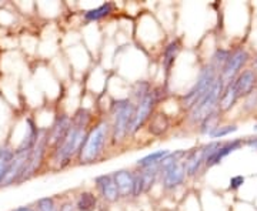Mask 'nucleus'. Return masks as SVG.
I'll return each instance as SVG.
<instances>
[{"instance_id":"obj_2","label":"nucleus","mask_w":257,"mask_h":211,"mask_svg":"<svg viewBox=\"0 0 257 211\" xmlns=\"http://www.w3.org/2000/svg\"><path fill=\"white\" fill-rule=\"evenodd\" d=\"M110 136L111 127L109 119L94 121V124L89 129L83 140L76 161L80 165H89L103 160V157L106 156L107 147L110 146Z\"/></svg>"},{"instance_id":"obj_9","label":"nucleus","mask_w":257,"mask_h":211,"mask_svg":"<svg viewBox=\"0 0 257 211\" xmlns=\"http://www.w3.org/2000/svg\"><path fill=\"white\" fill-rule=\"evenodd\" d=\"M72 126V117L66 113H59L53 120L52 126L47 129V138H49V148L50 151L59 146L64 137L67 136Z\"/></svg>"},{"instance_id":"obj_31","label":"nucleus","mask_w":257,"mask_h":211,"mask_svg":"<svg viewBox=\"0 0 257 211\" xmlns=\"http://www.w3.org/2000/svg\"><path fill=\"white\" fill-rule=\"evenodd\" d=\"M244 146L250 147L251 150L257 151V137H251L247 138V140H244Z\"/></svg>"},{"instance_id":"obj_15","label":"nucleus","mask_w":257,"mask_h":211,"mask_svg":"<svg viewBox=\"0 0 257 211\" xmlns=\"http://www.w3.org/2000/svg\"><path fill=\"white\" fill-rule=\"evenodd\" d=\"M146 129L150 136H153V137H163V136H166L169 133V130L172 129V121H170L169 116L166 113L157 109L155 111V114L147 121Z\"/></svg>"},{"instance_id":"obj_16","label":"nucleus","mask_w":257,"mask_h":211,"mask_svg":"<svg viewBox=\"0 0 257 211\" xmlns=\"http://www.w3.org/2000/svg\"><path fill=\"white\" fill-rule=\"evenodd\" d=\"M234 86L237 89L240 99L247 97L257 89V72L254 69H244L241 73L236 77Z\"/></svg>"},{"instance_id":"obj_30","label":"nucleus","mask_w":257,"mask_h":211,"mask_svg":"<svg viewBox=\"0 0 257 211\" xmlns=\"http://www.w3.org/2000/svg\"><path fill=\"white\" fill-rule=\"evenodd\" d=\"M59 211H76V207H74V202L73 201H63L60 204V207H59Z\"/></svg>"},{"instance_id":"obj_13","label":"nucleus","mask_w":257,"mask_h":211,"mask_svg":"<svg viewBox=\"0 0 257 211\" xmlns=\"http://www.w3.org/2000/svg\"><path fill=\"white\" fill-rule=\"evenodd\" d=\"M116 187L119 190L120 198L128 200L133 195V187H135V170L128 168H120L111 173Z\"/></svg>"},{"instance_id":"obj_12","label":"nucleus","mask_w":257,"mask_h":211,"mask_svg":"<svg viewBox=\"0 0 257 211\" xmlns=\"http://www.w3.org/2000/svg\"><path fill=\"white\" fill-rule=\"evenodd\" d=\"M204 163H206V158H204V153H203V146L187 150V154H186L183 160L186 177L187 178H196L197 175L202 173Z\"/></svg>"},{"instance_id":"obj_21","label":"nucleus","mask_w":257,"mask_h":211,"mask_svg":"<svg viewBox=\"0 0 257 211\" xmlns=\"http://www.w3.org/2000/svg\"><path fill=\"white\" fill-rule=\"evenodd\" d=\"M220 111L216 110L213 111L211 114H209L206 119H203L200 123H199V126H197V129H199V133L202 134V136H210L211 133L216 130V127H219L220 126Z\"/></svg>"},{"instance_id":"obj_28","label":"nucleus","mask_w":257,"mask_h":211,"mask_svg":"<svg viewBox=\"0 0 257 211\" xmlns=\"http://www.w3.org/2000/svg\"><path fill=\"white\" fill-rule=\"evenodd\" d=\"M246 181V178H244V175L237 174V175H233L231 178L229 180V190L231 191H236V190H239L240 187L244 184Z\"/></svg>"},{"instance_id":"obj_14","label":"nucleus","mask_w":257,"mask_h":211,"mask_svg":"<svg viewBox=\"0 0 257 211\" xmlns=\"http://www.w3.org/2000/svg\"><path fill=\"white\" fill-rule=\"evenodd\" d=\"M182 49H183V45H182V40L179 37L172 39L163 47V50H162V67H163V72L166 73V77H169V74L172 72V69H173L176 60L180 55Z\"/></svg>"},{"instance_id":"obj_34","label":"nucleus","mask_w":257,"mask_h":211,"mask_svg":"<svg viewBox=\"0 0 257 211\" xmlns=\"http://www.w3.org/2000/svg\"><path fill=\"white\" fill-rule=\"evenodd\" d=\"M253 130H254V131H257V124H254V126H253Z\"/></svg>"},{"instance_id":"obj_4","label":"nucleus","mask_w":257,"mask_h":211,"mask_svg":"<svg viewBox=\"0 0 257 211\" xmlns=\"http://www.w3.org/2000/svg\"><path fill=\"white\" fill-rule=\"evenodd\" d=\"M217 77H219V72L210 63L202 66L192 87L180 96V106L186 111L190 110L193 106L202 99L203 94L213 86V83L216 82Z\"/></svg>"},{"instance_id":"obj_20","label":"nucleus","mask_w":257,"mask_h":211,"mask_svg":"<svg viewBox=\"0 0 257 211\" xmlns=\"http://www.w3.org/2000/svg\"><path fill=\"white\" fill-rule=\"evenodd\" d=\"M169 154H170V150H167V148L156 150V151H153V153H150L147 156L139 158L135 165L139 170H145V168H150V167H159Z\"/></svg>"},{"instance_id":"obj_17","label":"nucleus","mask_w":257,"mask_h":211,"mask_svg":"<svg viewBox=\"0 0 257 211\" xmlns=\"http://www.w3.org/2000/svg\"><path fill=\"white\" fill-rule=\"evenodd\" d=\"M114 9H116V5H114L113 2H104V3H101L100 6H97V8L86 10V12L83 13V20H84L86 23H96V22H100L103 19L111 16Z\"/></svg>"},{"instance_id":"obj_8","label":"nucleus","mask_w":257,"mask_h":211,"mask_svg":"<svg viewBox=\"0 0 257 211\" xmlns=\"http://www.w3.org/2000/svg\"><path fill=\"white\" fill-rule=\"evenodd\" d=\"M94 188H96L97 197L107 204H116L121 200L111 173L94 177Z\"/></svg>"},{"instance_id":"obj_6","label":"nucleus","mask_w":257,"mask_h":211,"mask_svg":"<svg viewBox=\"0 0 257 211\" xmlns=\"http://www.w3.org/2000/svg\"><path fill=\"white\" fill-rule=\"evenodd\" d=\"M50 153V148H49V138H47V129H42V134L40 138L37 140L36 146L33 147L30 156H29V161L23 173L19 178L18 184H23L25 181H28L30 178H33L35 175L42 170L43 164L46 163V158Z\"/></svg>"},{"instance_id":"obj_23","label":"nucleus","mask_w":257,"mask_h":211,"mask_svg":"<svg viewBox=\"0 0 257 211\" xmlns=\"http://www.w3.org/2000/svg\"><path fill=\"white\" fill-rule=\"evenodd\" d=\"M152 89H153V86H152L150 82H147V80H139V82H136L132 86L128 99H132L135 103H139L140 100H143L146 96H149V93L152 92Z\"/></svg>"},{"instance_id":"obj_22","label":"nucleus","mask_w":257,"mask_h":211,"mask_svg":"<svg viewBox=\"0 0 257 211\" xmlns=\"http://www.w3.org/2000/svg\"><path fill=\"white\" fill-rule=\"evenodd\" d=\"M13 157H15V148L13 147L9 146V144L0 146V185H2V181H3L5 175L9 170Z\"/></svg>"},{"instance_id":"obj_19","label":"nucleus","mask_w":257,"mask_h":211,"mask_svg":"<svg viewBox=\"0 0 257 211\" xmlns=\"http://www.w3.org/2000/svg\"><path fill=\"white\" fill-rule=\"evenodd\" d=\"M240 96L237 93V89L234 86V82L229 83L224 86V90L221 93L220 96V101H219V111L220 113H227L230 111L234 106L236 103L239 101Z\"/></svg>"},{"instance_id":"obj_1","label":"nucleus","mask_w":257,"mask_h":211,"mask_svg":"<svg viewBox=\"0 0 257 211\" xmlns=\"http://www.w3.org/2000/svg\"><path fill=\"white\" fill-rule=\"evenodd\" d=\"M94 124L93 113L86 107H80L72 116V126L64 140L49 153L50 165L55 171L67 168L73 161H76L80 151L82 143L89 129Z\"/></svg>"},{"instance_id":"obj_32","label":"nucleus","mask_w":257,"mask_h":211,"mask_svg":"<svg viewBox=\"0 0 257 211\" xmlns=\"http://www.w3.org/2000/svg\"><path fill=\"white\" fill-rule=\"evenodd\" d=\"M12 211H36V210H35V207H33V205H20V207L13 208Z\"/></svg>"},{"instance_id":"obj_27","label":"nucleus","mask_w":257,"mask_h":211,"mask_svg":"<svg viewBox=\"0 0 257 211\" xmlns=\"http://www.w3.org/2000/svg\"><path fill=\"white\" fill-rule=\"evenodd\" d=\"M142 195H145V180L142 171L139 168H135V187L132 198H140Z\"/></svg>"},{"instance_id":"obj_26","label":"nucleus","mask_w":257,"mask_h":211,"mask_svg":"<svg viewBox=\"0 0 257 211\" xmlns=\"http://www.w3.org/2000/svg\"><path fill=\"white\" fill-rule=\"evenodd\" d=\"M237 126L236 124H224V126H219V127H216V130L211 133L209 138L211 140H220V138H224L230 136L231 133H236L237 131Z\"/></svg>"},{"instance_id":"obj_24","label":"nucleus","mask_w":257,"mask_h":211,"mask_svg":"<svg viewBox=\"0 0 257 211\" xmlns=\"http://www.w3.org/2000/svg\"><path fill=\"white\" fill-rule=\"evenodd\" d=\"M230 55H231V50L230 49H223V47H217L216 49V52L213 53L210 59V63L219 73L221 72V69L224 67V65L227 63V60H229Z\"/></svg>"},{"instance_id":"obj_25","label":"nucleus","mask_w":257,"mask_h":211,"mask_svg":"<svg viewBox=\"0 0 257 211\" xmlns=\"http://www.w3.org/2000/svg\"><path fill=\"white\" fill-rule=\"evenodd\" d=\"M35 210L36 211H59V205L56 201V197H42L35 202Z\"/></svg>"},{"instance_id":"obj_3","label":"nucleus","mask_w":257,"mask_h":211,"mask_svg":"<svg viewBox=\"0 0 257 211\" xmlns=\"http://www.w3.org/2000/svg\"><path fill=\"white\" fill-rule=\"evenodd\" d=\"M135 109H136V103L128 97L111 101L110 109H109L111 147L123 144L130 137V127H132V121H133V116H135Z\"/></svg>"},{"instance_id":"obj_7","label":"nucleus","mask_w":257,"mask_h":211,"mask_svg":"<svg viewBox=\"0 0 257 211\" xmlns=\"http://www.w3.org/2000/svg\"><path fill=\"white\" fill-rule=\"evenodd\" d=\"M248 60H250V55H248V52L244 47H239V49L233 50L227 63L224 65V67L221 69V72L219 73L224 84L234 82L236 77L244 70V66L247 65Z\"/></svg>"},{"instance_id":"obj_18","label":"nucleus","mask_w":257,"mask_h":211,"mask_svg":"<svg viewBox=\"0 0 257 211\" xmlns=\"http://www.w3.org/2000/svg\"><path fill=\"white\" fill-rule=\"evenodd\" d=\"M99 197L94 191L90 190H83L76 195L74 207L76 211H96L99 208Z\"/></svg>"},{"instance_id":"obj_11","label":"nucleus","mask_w":257,"mask_h":211,"mask_svg":"<svg viewBox=\"0 0 257 211\" xmlns=\"http://www.w3.org/2000/svg\"><path fill=\"white\" fill-rule=\"evenodd\" d=\"M243 146H244V140H243V138H233V140L221 141L220 146L217 147V148L214 150V153L206 160L204 167H206V168H211V167H214V165H219L226 157H229L231 153L240 150Z\"/></svg>"},{"instance_id":"obj_29","label":"nucleus","mask_w":257,"mask_h":211,"mask_svg":"<svg viewBox=\"0 0 257 211\" xmlns=\"http://www.w3.org/2000/svg\"><path fill=\"white\" fill-rule=\"evenodd\" d=\"M257 106V90L253 92L250 96L244 97V110L251 111Z\"/></svg>"},{"instance_id":"obj_10","label":"nucleus","mask_w":257,"mask_h":211,"mask_svg":"<svg viewBox=\"0 0 257 211\" xmlns=\"http://www.w3.org/2000/svg\"><path fill=\"white\" fill-rule=\"evenodd\" d=\"M30 153H32V151H15V157H13L9 170H8V173H6L3 181H2L0 188H3V187H10V185L18 184L20 175H22L25 167L28 164Z\"/></svg>"},{"instance_id":"obj_5","label":"nucleus","mask_w":257,"mask_h":211,"mask_svg":"<svg viewBox=\"0 0 257 211\" xmlns=\"http://www.w3.org/2000/svg\"><path fill=\"white\" fill-rule=\"evenodd\" d=\"M224 86L226 84L219 76L216 79V82L213 83L210 89L203 94L202 99L197 101L190 110L187 111V117H189V121L192 124L199 126V123L203 119H206L213 111L219 110V101H220L221 93L224 90Z\"/></svg>"},{"instance_id":"obj_33","label":"nucleus","mask_w":257,"mask_h":211,"mask_svg":"<svg viewBox=\"0 0 257 211\" xmlns=\"http://www.w3.org/2000/svg\"><path fill=\"white\" fill-rule=\"evenodd\" d=\"M254 70L257 72V56H256V59H254Z\"/></svg>"}]
</instances>
